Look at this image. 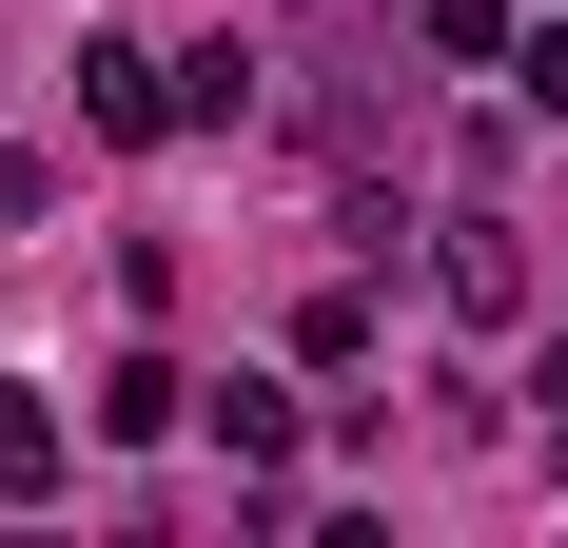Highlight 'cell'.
<instances>
[{"instance_id": "6da1fadb", "label": "cell", "mask_w": 568, "mask_h": 548, "mask_svg": "<svg viewBox=\"0 0 568 548\" xmlns=\"http://www.w3.org/2000/svg\"><path fill=\"white\" fill-rule=\"evenodd\" d=\"M432 294H452L470 333H510V314H529V235L490 216V196H452V216H432Z\"/></svg>"}, {"instance_id": "7a4b0ae2", "label": "cell", "mask_w": 568, "mask_h": 548, "mask_svg": "<svg viewBox=\"0 0 568 548\" xmlns=\"http://www.w3.org/2000/svg\"><path fill=\"white\" fill-rule=\"evenodd\" d=\"M79 118H99L118 158H138V138H176L196 99H176V59H158V40H79Z\"/></svg>"}, {"instance_id": "3957f363", "label": "cell", "mask_w": 568, "mask_h": 548, "mask_svg": "<svg viewBox=\"0 0 568 548\" xmlns=\"http://www.w3.org/2000/svg\"><path fill=\"white\" fill-rule=\"evenodd\" d=\"M176 412H196V373H176V353H118V373H99V432H118V450H158Z\"/></svg>"}, {"instance_id": "277c9868", "label": "cell", "mask_w": 568, "mask_h": 548, "mask_svg": "<svg viewBox=\"0 0 568 548\" xmlns=\"http://www.w3.org/2000/svg\"><path fill=\"white\" fill-rule=\"evenodd\" d=\"M59 490V412H40V392H0V509H40Z\"/></svg>"}, {"instance_id": "5b68a950", "label": "cell", "mask_w": 568, "mask_h": 548, "mask_svg": "<svg viewBox=\"0 0 568 548\" xmlns=\"http://www.w3.org/2000/svg\"><path fill=\"white\" fill-rule=\"evenodd\" d=\"M412 40H432V59H510L529 20H510V0H412Z\"/></svg>"}, {"instance_id": "8992f818", "label": "cell", "mask_w": 568, "mask_h": 548, "mask_svg": "<svg viewBox=\"0 0 568 548\" xmlns=\"http://www.w3.org/2000/svg\"><path fill=\"white\" fill-rule=\"evenodd\" d=\"M196 412H216V450H235V470H275V450H294V392H196Z\"/></svg>"}, {"instance_id": "52a82bcc", "label": "cell", "mask_w": 568, "mask_h": 548, "mask_svg": "<svg viewBox=\"0 0 568 548\" xmlns=\"http://www.w3.org/2000/svg\"><path fill=\"white\" fill-rule=\"evenodd\" d=\"M510 99H529V118H568V20H529V40H510Z\"/></svg>"}, {"instance_id": "ba28073f", "label": "cell", "mask_w": 568, "mask_h": 548, "mask_svg": "<svg viewBox=\"0 0 568 548\" xmlns=\"http://www.w3.org/2000/svg\"><path fill=\"white\" fill-rule=\"evenodd\" d=\"M529 432H549V450H568V333H549V373H529Z\"/></svg>"}]
</instances>
